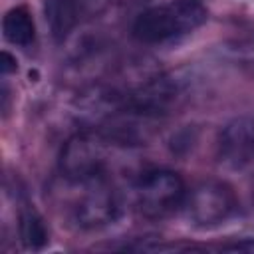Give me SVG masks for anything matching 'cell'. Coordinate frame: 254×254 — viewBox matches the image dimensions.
<instances>
[{
    "instance_id": "9c48e42d",
    "label": "cell",
    "mask_w": 254,
    "mask_h": 254,
    "mask_svg": "<svg viewBox=\"0 0 254 254\" xmlns=\"http://www.w3.org/2000/svg\"><path fill=\"white\" fill-rule=\"evenodd\" d=\"M20 236H22L24 246L32 248V250H38L48 242L46 224H44L42 216L36 210H32V208L22 210V214H20Z\"/></svg>"
},
{
    "instance_id": "6da1fadb",
    "label": "cell",
    "mask_w": 254,
    "mask_h": 254,
    "mask_svg": "<svg viewBox=\"0 0 254 254\" xmlns=\"http://www.w3.org/2000/svg\"><path fill=\"white\" fill-rule=\"evenodd\" d=\"M206 20V10L196 0H177L141 12L133 24V36L143 44H161L196 30Z\"/></svg>"
},
{
    "instance_id": "ba28073f",
    "label": "cell",
    "mask_w": 254,
    "mask_h": 254,
    "mask_svg": "<svg viewBox=\"0 0 254 254\" xmlns=\"http://www.w3.org/2000/svg\"><path fill=\"white\" fill-rule=\"evenodd\" d=\"M4 38L16 46H30L34 40V20L26 8H12L2 20Z\"/></svg>"
},
{
    "instance_id": "52a82bcc",
    "label": "cell",
    "mask_w": 254,
    "mask_h": 254,
    "mask_svg": "<svg viewBox=\"0 0 254 254\" xmlns=\"http://www.w3.org/2000/svg\"><path fill=\"white\" fill-rule=\"evenodd\" d=\"M44 12L56 40H64L77 24V16H79L75 0H46Z\"/></svg>"
},
{
    "instance_id": "8992f818",
    "label": "cell",
    "mask_w": 254,
    "mask_h": 254,
    "mask_svg": "<svg viewBox=\"0 0 254 254\" xmlns=\"http://www.w3.org/2000/svg\"><path fill=\"white\" fill-rule=\"evenodd\" d=\"M89 190L75 206V220L83 228H99L113 222L119 214V198L105 179L87 183Z\"/></svg>"
},
{
    "instance_id": "5b68a950",
    "label": "cell",
    "mask_w": 254,
    "mask_h": 254,
    "mask_svg": "<svg viewBox=\"0 0 254 254\" xmlns=\"http://www.w3.org/2000/svg\"><path fill=\"white\" fill-rule=\"evenodd\" d=\"M218 161L230 171L254 169V117L242 115L224 125L218 137Z\"/></svg>"
},
{
    "instance_id": "8fae6325",
    "label": "cell",
    "mask_w": 254,
    "mask_h": 254,
    "mask_svg": "<svg viewBox=\"0 0 254 254\" xmlns=\"http://www.w3.org/2000/svg\"><path fill=\"white\" fill-rule=\"evenodd\" d=\"M0 67H2V73H10L16 69V60L8 52H2V65Z\"/></svg>"
},
{
    "instance_id": "30bf717a",
    "label": "cell",
    "mask_w": 254,
    "mask_h": 254,
    "mask_svg": "<svg viewBox=\"0 0 254 254\" xmlns=\"http://www.w3.org/2000/svg\"><path fill=\"white\" fill-rule=\"evenodd\" d=\"M222 250L226 252H254V238H246L242 242H234V244H228V246H222Z\"/></svg>"
},
{
    "instance_id": "3957f363",
    "label": "cell",
    "mask_w": 254,
    "mask_h": 254,
    "mask_svg": "<svg viewBox=\"0 0 254 254\" xmlns=\"http://www.w3.org/2000/svg\"><path fill=\"white\" fill-rule=\"evenodd\" d=\"M105 143L89 133H77L65 141L60 155V169L67 181L93 183L105 173Z\"/></svg>"
},
{
    "instance_id": "277c9868",
    "label": "cell",
    "mask_w": 254,
    "mask_h": 254,
    "mask_svg": "<svg viewBox=\"0 0 254 254\" xmlns=\"http://www.w3.org/2000/svg\"><path fill=\"white\" fill-rule=\"evenodd\" d=\"M236 208L234 190L220 181L196 185L187 198V214L196 226H214L224 222Z\"/></svg>"
},
{
    "instance_id": "7a4b0ae2",
    "label": "cell",
    "mask_w": 254,
    "mask_h": 254,
    "mask_svg": "<svg viewBox=\"0 0 254 254\" xmlns=\"http://www.w3.org/2000/svg\"><path fill=\"white\" fill-rule=\"evenodd\" d=\"M137 206L147 218H163L177 210L185 200L183 179L169 169L147 171L135 187Z\"/></svg>"
}]
</instances>
